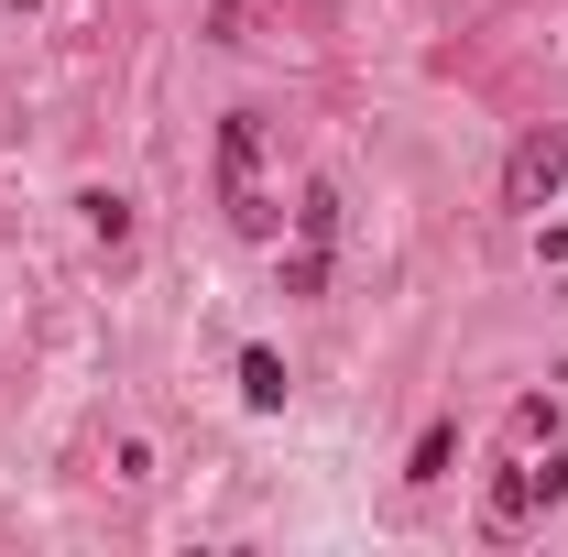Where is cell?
<instances>
[{"label": "cell", "mask_w": 568, "mask_h": 557, "mask_svg": "<svg viewBox=\"0 0 568 557\" xmlns=\"http://www.w3.org/2000/svg\"><path fill=\"white\" fill-rule=\"evenodd\" d=\"M284 394H295V372H284V350H263V340H241V405H263V416H274Z\"/></svg>", "instance_id": "277c9868"}, {"label": "cell", "mask_w": 568, "mask_h": 557, "mask_svg": "<svg viewBox=\"0 0 568 557\" xmlns=\"http://www.w3.org/2000/svg\"><path fill=\"white\" fill-rule=\"evenodd\" d=\"M448 459H459V426L437 416V426L416 437V459H405V482H448Z\"/></svg>", "instance_id": "52a82bcc"}, {"label": "cell", "mask_w": 568, "mask_h": 557, "mask_svg": "<svg viewBox=\"0 0 568 557\" xmlns=\"http://www.w3.org/2000/svg\"><path fill=\"white\" fill-rule=\"evenodd\" d=\"M558 186H568V132H525L514 153H503V209L514 219H536Z\"/></svg>", "instance_id": "3957f363"}, {"label": "cell", "mask_w": 568, "mask_h": 557, "mask_svg": "<svg viewBox=\"0 0 568 557\" xmlns=\"http://www.w3.org/2000/svg\"><path fill=\"white\" fill-rule=\"evenodd\" d=\"M295 241H317V252L339 241V186H306V198H295Z\"/></svg>", "instance_id": "8992f818"}, {"label": "cell", "mask_w": 568, "mask_h": 557, "mask_svg": "<svg viewBox=\"0 0 568 557\" xmlns=\"http://www.w3.org/2000/svg\"><path fill=\"white\" fill-rule=\"evenodd\" d=\"M503 437H514V448H547V437H558V405H547V394H525V405L503 416Z\"/></svg>", "instance_id": "ba28073f"}, {"label": "cell", "mask_w": 568, "mask_h": 557, "mask_svg": "<svg viewBox=\"0 0 568 557\" xmlns=\"http://www.w3.org/2000/svg\"><path fill=\"white\" fill-rule=\"evenodd\" d=\"M284 295H328V252H317V241L284 252Z\"/></svg>", "instance_id": "9c48e42d"}, {"label": "cell", "mask_w": 568, "mask_h": 557, "mask_svg": "<svg viewBox=\"0 0 568 557\" xmlns=\"http://www.w3.org/2000/svg\"><path fill=\"white\" fill-rule=\"evenodd\" d=\"M77 209H88V230H99V241H110V252H121V241H132V198H121V186H88V198H77Z\"/></svg>", "instance_id": "5b68a950"}, {"label": "cell", "mask_w": 568, "mask_h": 557, "mask_svg": "<svg viewBox=\"0 0 568 557\" xmlns=\"http://www.w3.org/2000/svg\"><path fill=\"white\" fill-rule=\"evenodd\" d=\"M558 503H568V448L547 437V459H536V448H514V470L493 482L481 525H493V536H525V525H536V514H558Z\"/></svg>", "instance_id": "6da1fadb"}, {"label": "cell", "mask_w": 568, "mask_h": 557, "mask_svg": "<svg viewBox=\"0 0 568 557\" xmlns=\"http://www.w3.org/2000/svg\"><path fill=\"white\" fill-rule=\"evenodd\" d=\"M219 209H230V230H274V198H263V121L252 110H230L219 121Z\"/></svg>", "instance_id": "7a4b0ae2"}]
</instances>
